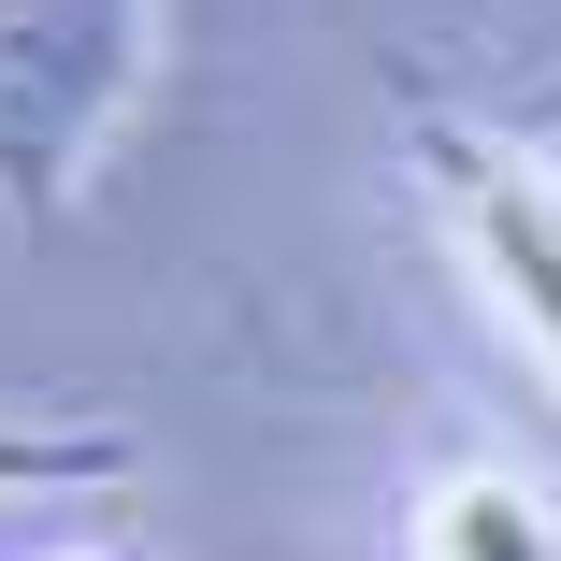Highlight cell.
Segmentation results:
<instances>
[{
  "mask_svg": "<svg viewBox=\"0 0 561 561\" xmlns=\"http://www.w3.org/2000/svg\"><path fill=\"white\" fill-rule=\"evenodd\" d=\"M159 87V0H0V231H58Z\"/></svg>",
  "mask_w": 561,
  "mask_h": 561,
  "instance_id": "1",
  "label": "cell"
},
{
  "mask_svg": "<svg viewBox=\"0 0 561 561\" xmlns=\"http://www.w3.org/2000/svg\"><path fill=\"white\" fill-rule=\"evenodd\" d=\"M403 159L446 216V245H461V274L490 288V317L518 331V360L561 389V159H533L476 116H417Z\"/></svg>",
  "mask_w": 561,
  "mask_h": 561,
  "instance_id": "2",
  "label": "cell"
},
{
  "mask_svg": "<svg viewBox=\"0 0 561 561\" xmlns=\"http://www.w3.org/2000/svg\"><path fill=\"white\" fill-rule=\"evenodd\" d=\"M403 561H561V504L533 476H504V461H461V476L417 490Z\"/></svg>",
  "mask_w": 561,
  "mask_h": 561,
  "instance_id": "3",
  "label": "cell"
},
{
  "mask_svg": "<svg viewBox=\"0 0 561 561\" xmlns=\"http://www.w3.org/2000/svg\"><path fill=\"white\" fill-rule=\"evenodd\" d=\"M130 432L116 417H0V504H58V490H116Z\"/></svg>",
  "mask_w": 561,
  "mask_h": 561,
  "instance_id": "4",
  "label": "cell"
},
{
  "mask_svg": "<svg viewBox=\"0 0 561 561\" xmlns=\"http://www.w3.org/2000/svg\"><path fill=\"white\" fill-rule=\"evenodd\" d=\"M44 561H116V547H44Z\"/></svg>",
  "mask_w": 561,
  "mask_h": 561,
  "instance_id": "5",
  "label": "cell"
}]
</instances>
